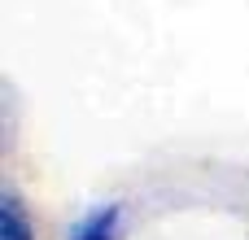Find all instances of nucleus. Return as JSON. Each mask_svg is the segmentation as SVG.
Returning <instances> with one entry per match:
<instances>
[{
    "label": "nucleus",
    "mask_w": 249,
    "mask_h": 240,
    "mask_svg": "<svg viewBox=\"0 0 249 240\" xmlns=\"http://www.w3.org/2000/svg\"><path fill=\"white\" fill-rule=\"evenodd\" d=\"M66 240H123V206L105 201V206L88 210L83 219H74L66 227Z\"/></svg>",
    "instance_id": "nucleus-1"
},
{
    "label": "nucleus",
    "mask_w": 249,
    "mask_h": 240,
    "mask_svg": "<svg viewBox=\"0 0 249 240\" xmlns=\"http://www.w3.org/2000/svg\"><path fill=\"white\" fill-rule=\"evenodd\" d=\"M0 240H35V227L26 219V206L18 201L13 188L0 192Z\"/></svg>",
    "instance_id": "nucleus-2"
}]
</instances>
